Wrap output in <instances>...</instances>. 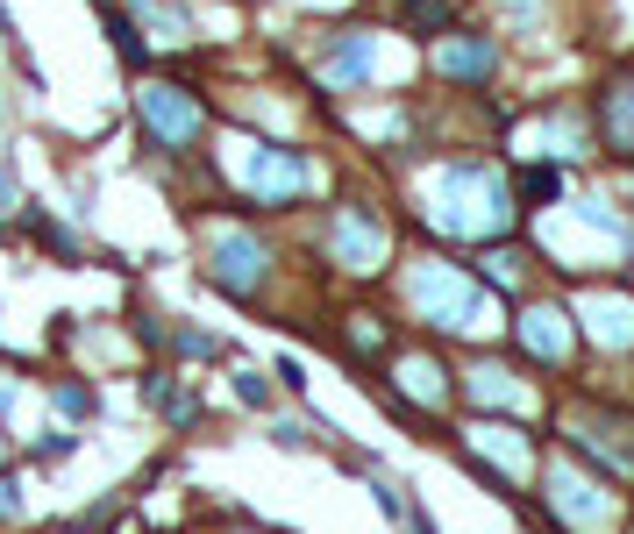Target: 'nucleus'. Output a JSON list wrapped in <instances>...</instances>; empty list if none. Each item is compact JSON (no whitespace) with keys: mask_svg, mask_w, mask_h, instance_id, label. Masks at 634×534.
<instances>
[{"mask_svg":"<svg viewBox=\"0 0 634 534\" xmlns=\"http://www.w3.org/2000/svg\"><path fill=\"white\" fill-rule=\"evenodd\" d=\"M506 186L500 172H485V164H449L442 172V228H457V236H500L506 228Z\"/></svg>","mask_w":634,"mask_h":534,"instance_id":"1","label":"nucleus"},{"mask_svg":"<svg viewBox=\"0 0 634 534\" xmlns=\"http://www.w3.org/2000/svg\"><path fill=\"white\" fill-rule=\"evenodd\" d=\"M414 307H420V320H435V328H485L492 299L463 264H420L414 271Z\"/></svg>","mask_w":634,"mask_h":534,"instance_id":"2","label":"nucleus"},{"mask_svg":"<svg viewBox=\"0 0 634 534\" xmlns=\"http://www.w3.org/2000/svg\"><path fill=\"white\" fill-rule=\"evenodd\" d=\"M135 100H143V121H150V135H157L164 150H186L193 135L207 129L200 100H193L186 86H164V79H150V86H143V94H135Z\"/></svg>","mask_w":634,"mask_h":534,"instance_id":"3","label":"nucleus"},{"mask_svg":"<svg viewBox=\"0 0 634 534\" xmlns=\"http://www.w3.org/2000/svg\"><path fill=\"white\" fill-rule=\"evenodd\" d=\"M215 264H207V279L221 285V293H256L264 285V242L256 236H215Z\"/></svg>","mask_w":634,"mask_h":534,"instance_id":"4","label":"nucleus"},{"mask_svg":"<svg viewBox=\"0 0 634 534\" xmlns=\"http://www.w3.org/2000/svg\"><path fill=\"white\" fill-rule=\"evenodd\" d=\"M336 257H342L350 271H379V264H385V228L371 221L364 207H342V214H336Z\"/></svg>","mask_w":634,"mask_h":534,"instance_id":"5","label":"nucleus"},{"mask_svg":"<svg viewBox=\"0 0 634 534\" xmlns=\"http://www.w3.org/2000/svg\"><path fill=\"white\" fill-rule=\"evenodd\" d=\"M307 157H293V150H250V186L264 193V200H299L307 193Z\"/></svg>","mask_w":634,"mask_h":534,"instance_id":"6","label":"nucleus"},{"mask_svg":"<svg viewBox=\"0 0 634 534\" xmlns=\"http://www.w3.org/2000/svg\"><path fill=\"white\" fill-rule=\"evenodd\" d=\"M570 449H592V456H606L613 470H634V442H621L627 427L621 421H606V414H570Z\"/></svg>","mask_w":634,"mask_h":534,"instance_id":"7","label":"nucleus"},{"mask_svg":"<svg viewBox=\"0 0 634 534\" xmlns=\"http://www.w3.org/2000/svg\"><path fill=\"white\" fill-rule=\"evenodd\" d=\"M549 499H556V513H564V521H578L584 534H592V527H606V499H599V484L592 478H578V470H556V478H549Z\"/></svg>","mask_w":634,"mask_h":534,"instance_id":"8","label":"nucleus"},{"mask_svg":"<svg viewBox=\"0 0 634 534\" xmlns=\"http://www.w3.org/2000/svg\"><path fill=\"white\" fill-rule=\"evenodd\" d=\"M371 65H379V51H371V36H342L336 51H328L321 79L336 86V94H357V86H371Z\"/></svg>","mask_w":634,"mask_h":534,"instance_id":"9","label":"nucleus"},{"mask_svg":"<svg viewBox=\"0 0 634 534\" xmlns=\"http://www.w3.org/2000/svg\"><path fill=\"white\" fill-rule=\"evenodd\" d=\"M435 65H442V79H471V86H485L492 65H500V51H492V43H478V36H463V43H442V51H435Z\"/></svg>","mask_w":634,"mask_h":534,"instance_id":"10","label":"nucleus"},{"mask_svg":"<svg viewBox=\"0 0 634 534\" xmlns=\"http://www.w3.org/2000/svg\"><path fill=\"white\" fill-rule=\"evenodd\" d=\"M570 335H578V320H564L556 307H535V314L521 320V342L535 349V357H564V349H570Z\"/></svg>","mask_w":634,"mask_h":534,"instance_id":"11","label":"nucleus"},{"mask_svg":"<svg viewBox=\"0 0 634 534\" xmlns=\"http://www.w3.org/2000/svg\"><path fill=\"white\" fill-rule=\"evenodd\" d=\"M584 320H592V335H599L606 349L634 342V307H627V299H592V307H584Z\"/></svg>","mask_w":634,"mask_h":534,"instance_id":"12","label":"nucleus"},{"mask_svg":"<svg viewBox=\"0 0 634 534\" xmlns=\"http://www.w3.org/2000/svg\"><path fill=\"white\" fill-rule=\"evenodd\" d=\"M606 135H613V150H634V86L606 94Z\"/></svg>","mask_w":634,"mask_h":534,"instance_id":"13","label":"nucleus"},{"mask_svg":"<svg viewBox=\"0 0 634 534\" xmlns=\"http://www.w3.org/2000/svg\"><path fill=\"white\" fill-rule=\"evenodd\" d=\"M471 392H478L485 406H513V400H521V392H513V378L500 371V363H478V371H471Z\"/></svg>","mask_w":634,"mask_h":534,"instance_id":"14","label":"nucleus"},{"mask_svg":"<svg viewBox=\"0 0 634 534\" xmlns=\"http://www.w3.org/2000/svg\"><path fill=\"white\" fill-rule=\"evenodd\" d=\"M150 400H157V414H164V421H200V400H193L186 385L172 392L164 378H150Z\"/></svg>","mask_w":634,"mask_h":534,"instance_id":"15","label":"nucleus"},{"mask_svg":"<svg viewBox=\"0 0 634 534\" xmlns=\"http://www.w3.org/2000/svg\"><path fill=\"white\" fill-rule=\"evenodd\" d=\"M478 435H485V449L500 456L506 470H527V442H506V427H478Z\"/></svg>","mask_w":634,"mask_h":534,"instance_id":"16","label":"nucleus"},{"mask_svg":"<svg viewBox=\"0 0 634 534\" xmlns=\"http://www.w3.org/2000/svg\"><path fill=\"white\" fill-rule=\"evenodd\" d=\"M108 36H114V51L129 57V65H143V29L122 22V14H108Z\"/></svg>","mask_w":634,"mask_h":534,"instance_id":"17","label":"nucleus"},{"mask_svg":"<svg viewBox=\"0 0 634 534\" xmlns=\"http://www.w3.org/2000/svg\"><path fill=\"white\" fill-rule=\"evenodd\" d=\"M406 22H414V29H442L449 22V0H406Z\"/></svg>","mask_w":634,"mask_h":534,"instance_id":"18","label":"nucleus"},{"mask_svg":"<svg viewBox=\"0 0 634 534\" xmlns=\"http://www.w3.org/2000/svg\"><path fill=\"white\" fill-rule=\"evenodd\" d=\"M57 414H72V421L94 414V392H86V385H57Z\"/></svg>","mask_w":634,"mask_h":534,"instance_id":"19","label":"nucleus"},{"mask_svg":"<svg viewBox=\"0 0 634 534\" xmlns=\"http://www.w3.org/2000/svg\"><path fill=\"white\" fill-rule=\"evenodd\" d=\"M143 14H157L172 36H186V8H178V0H143Z\"/></svg>","mask_w":634,"mask_h":534,"instance_id":"20","label":"nucleus"},{"mask_svg":"<svg viewBox=\"0 0 634 534\" xmlns=\"http://www.w3.org/2000/svg\"><path fill=\"white\" fill-rule=\"evenodd\" d=\"M521 186H527V193H535V200H556V172H549V164H535V172H527V178H521Z\"/></svg>","mask_w":634,"mask_h":534,"instance_id":"21","label":"nucleus"},{"mask_svg":"<svg viewBox=\"0 0 634 534\" xmlns=\"http://www.w3.org/2000/svg\"><path fill=\"white\" fill-rule=\"evenodd\" d=\"M14 513H22V484L0 478V521H14Z\"/></svg>","mask_w":634,"mask_h":534,"instance_id":"22","label":"nucleus"},{"mask_svg":"<svg viewBox=\"0 0 634 534\" xmlns=\"http://www.w3.org/2000/svg\"><path fill=\"white\" fill-rule=\"evenodd\" d=\"M14 200H22V193H14V172H8V164H0V221H8V214H14Z\"/></svg>","mask_w":634,"mask_h":534,"instance_id":"23","label":"nucleus"},{"mask_svg":"<svg viewBox=\"0 0 634 534\" xmlns=\"http://www.w3.org/2000/svg\"><path fill=\"white\" fill-rule=\"evenodd\" d=\"M406 527H414V534H435V521H428L420 506H406Z\"/></svg>","mask_w":634,"mask_h":534,"instance_id":"24","label":"nucleus"}]
</instances>
